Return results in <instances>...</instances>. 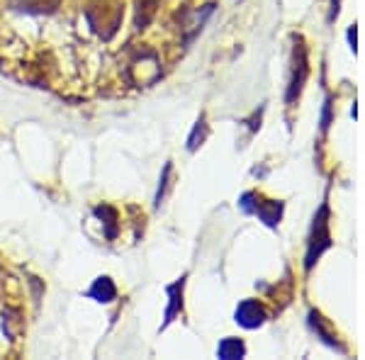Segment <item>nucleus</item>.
<instances>
[{
    "instance_id": "nucleus-1",
    "label": "nucleus",
    "mask_w": 365,
    "mask_h": 360,
    "mask_svg": "<svg viewBox=\"0 0 365 360\" xmlns=\"http://www.w3.org/2000/svg\"><path fill=\"white\" fill-rule=\"evenodd\" d=\"M331 246V236H329V207L322 205L319 215L314 217V227L309 236V251H307V270L317 263V258Z\"/></svg>"
},
{
    "instance_id": "nucleus-2",
    "label": "nucleus",
    "mask_w": 365,
    "mask_h": 360,
    "mask_svg": "<svg viewBox=\"0 0 365 360\" xmlns=\"http://www.w3.org/2000/svg\"><path fill=\"white\" fill-rule=\"evenodd\" d=\"M307 51H304L302 42L295 46V61H292V81L287 88V103H295V98L302 93V86L307 81Z\"/></svg>"
},
{
    "instance_id": "nucleus-3",
    "label": "nucleus",
    "mask_w": 365,
    "mask_h": 360,
    "mask_svg": "<svg viewBox=\"0 0 365 360\" xmlns=\"http://www.w3.org/2000/svg\"><path fill=\"white\" fill-rule=\"evenodd\" d=\"M263 322H266V312H263V307L256 299H246V302L239 304L237 324H241L244 329H258Z\"/></svg>"
},
{
    "instance_id": "nucleus-4",
    "label": "nucleus",
    "mask_w": 365,
    "mask_h": 360,
    "mask_svg": "<svg viewBox=\"0 0 365 360\" xmlns=\"http://www.w3.org/2000/svg\"><path fill=\"white\" fill-rule=\"evenodd\" d=\"M91 294L93 299H98V302H113V299L117 297V287H115V282L110 280L108 275H103V277H98L96 282H93V287H91Z\"/></svg>"
},
{
    "instance_id": "nucleus-5",
    "label": "nucleus",
    "mask_w": 365,
    "mask_h": 360,
    "mask_svg": "<svg viewBox=\"0 0 365 360\" xmlns=\"http://www.w3.org/2000/svg\"><path fill=\"white\" fill-rule=\"evenodd\" d=\"M182 287H185V277H180L178 282H173V285H170L168 290H166L168 297H170V304H168V309H166V322H163V326L173 322V317L182 309Z\"/></svg>"
},
{
    "instance_id": "nucleus-6",
    "label": "nucleus",
    "mask_w": 365,
    "mask_h": 360,
    "mask_svg": "<svg viewBox=\"0 0 365 360\" xmlns=\"http://www.w3.org/2000/svg\"><path fill=\"white\" fill-rule=\"evenodd\" d=\"M246 353V346L241 344L239 339H225L217 348V356L225 358V360H234V358H244Z\"/></svg>"
},
{
    "instance_id": "nucleus-7",
    "label": "nucleus",
    "mask_w": 365,
    "mask_h": 360,
    "mask_svg": "<svg viewBox=\"0 0 365 360\" xmlns=\"http://www.w3.org/2000/svg\"><path fill=\"white\" fill-rule=\"evenodd\" d=\"M258 215H261V220L268 224V227H275V224L280 222V215H282V205L280 202H270L268 207H261L256 210Z\"/></svg>"
},
{
    "instance_id": "nucleus-8",
    "label": "nucleus",
    "mask_w": 365,
    "mask_h": 360,
    "mask_svg": "<svg viewBox=\"0 0 365 360\" xmlns=\"http://www.w3.org/2000/svg\"><path fill=\"white\" fill-rule=\"evenodd\" d=\"M207 137V125H205V115H200V120H197V127L192 129V137L190 141H187V149L190 151H195L200 144H202V139Z\"/></svg>"
},
{
    "instance_id": "nucleus-9",
    "label": "nucleus",
    "mask_w": 365,
    "mask_h": 360,
    "mask_svg": "<svg viewBox=\"0 0 365 360\" xmlns=\"http://www.w3.org/2000/svg\"><path fill=\"white\" fill-rule=\"evenodd\" d=\"M154 3H156V0H144V3L139 5V8H144V17H137V27H139V29L149 25V20L154 17V8H151Z\"/></svg>"
},
{
    "instance_id": "nucleus-10",
    "label": "nucleus",
    "mask_w": 365,
    "mask_h": 360,
    "mask_svg": "<svg viewBox=\"0 0 365 360\" xmlns=\"http://www.w3.org/2000/svg\"><path fill=\"white\" fill-rule=\"evenodd\" d=\"M168 175H170V163L163 168V185H161V190H158V195H156V205H161V200H163V190L168 187Z\"/></svg>"
}]
</instances>
